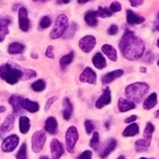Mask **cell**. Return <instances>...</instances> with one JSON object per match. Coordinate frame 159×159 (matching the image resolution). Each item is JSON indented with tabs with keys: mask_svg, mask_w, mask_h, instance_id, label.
Here are the masks:
<instances>
[{
	"mask_svg": "<svg viewBox=\"0 0 159 159\" xmlns=\"http://www.w3.org/2000/svg\"><path fill=\"white\" fill-rule=\"evenodd\" d=\"M123 55L128 60L134 61L141 59L145 50V45L141 37L132 31H126L119 44Z\"/></svg>",
	"mask_w": 159,
	"mask_h": 159,
	"instance_id": "obj_1",
	"label": "cell"
},
{
	"mask_svg": "<svg viewBox=\"0 0 159 159\" xmlns=\"http://www.w3.org/2000/svg\"><path fill=\"white\" fill-rule=\"evenodd\" d=\"M23 70L16 64L7 62L0 66V77L8 84H15L22 79Z\"/></svg>",
	"mask_w": 159,
	"mask_h": 159,
	"instance_id": "obj_2",
	"label": "cell"
},
{
	"mask_svg": "<svg viewBox=\"0 0 159 159\" xmlns=\"http://www.w3.org/2000/svg\"><path fill=\"white\" fill-rule=\"evenodd\" d=\"M149 90V85L144 82H137L126 87L127 98L134 103H140Z\"/></svg>",
	"mask_w": 159,
	"mask_h": 159,
	"instance_id": "obj_3",
	"label": "cell"
},
{
	"mask_svg": "<svg viewBox=\"0 0 159 159\" xmlns=\"http://www.w3.org/2000/svg\"><path fill=\"white\" fill-rule=\"evenodd\" d=\"M68 27V19L65 14H60L55 20V23L50 34L51 39H57L65 34Z\"/></svg>",
	"mask_w": 159,
	"mask_h": 159,
	"instance_id": "obj_4",
	"label": "cell"
},
{
	"mask_svg": "<svg viewBox=\"0 0 159 159\" xmlns=\"http://www.w3.org/2000/svg\"><path fill=\"white\" fill-rule=\"evenodd\" d=\"M79 140V132L75 126H70L65 133V143H66L67 151L69 153H73L75 147Z\"/></svg>",
	"mask_w": 159,
	"mask_h": 159,
	"instance_id": "obj_5",
	"label": "cell"
},
{
	"mask_svg": "<svg viewBox=\"0 0 159 159\" xmlns=\"http://www.w3.org/2000/svg\"><path fill=\"white\" fill-rule=\"evenodd\" d=\"M47 140V136L44 131H36L32 136L31 143H32V150L34 152L39 153L44 145Z\"/></svg>",
	"mask_w": 159,
	"mask_h": 159,
	"instance_id": "obj_6",
	"label": "cell"
},
{
	"mask_svg": "<svg viewBox=\"0 0 159 159\" xmlns=\"http://www.w3.org/2000/svg\"><path fill=\"white\" fill-rule=\"evenodd\" d=\"M19 142H20V137L16 134H12L3 140L1 146L2 150L6 153L12 152L18 146Z\"/></svg>",
	"mask_w": 159,
	"mask_h": 159,
	"instance_id": "obj_7",
	"label": "cell"
},
{
	"mask_svg": "<svg viewBox=\"0 0 159 159\" xmlns=\"http://www.w3.org/2000/svg\"><path fill=\"white\" fill-rule=\"evenodd\" d=\"M96 45V39L93 35H87L79 40V46L84 52L89 53L94 48Z\"/></svg>",
	"mask_w": 159,
	"mask_h": 159,
	"instance_id": "obj_8",
	"label": "cell"
},
{
	"mask_svg": "<svg viewBox=\"0 0 159 159\" xmlns=\"http://www.w3.org/2000/svg\"><path fill=\"white\" fill-rule=\"evenodd\" d=\"M117 142L114 138H110L104 143L99 151V157L102 159H106L110 153L113 152L116 148Z\"/></svg>",
	"mask_w": 159,
	"mask_h": 159,
	"instance_id": "obj_9",
	"label": "cell"
},
{
	"mask_svg": "<svg viewBox=\"0 0 159 159\" xmlns=\"http://www.w3.org/2000/svg\"><path fill=\"white\" fill-rule=\"evenodd\" d=\"M19 26L21 31L26 32L30 29V20L28 17L27 9L25 7H20L18 12Z\"/></svg>",
	"mask_w": 159,
	"mask_h": 159,
	"instance_id": "obj_10",
	"label": "cell"
},
{
	"mask_svg": "<svg viewBox=\"0 0 159 159\" xmlns=\"http://www.w3.org/2000/svg\"><path fill=\"white\" fill-rule=\"evenodd\" d=\"M51 151L52 159H59L64 154L63 144L57 139L54 138L51 141Z\"/></svg>",
	"mask_w": 159,
	"mask_h": 159,
	"instance_id": "obj_11",
	"label": "cell"
},
{
	"mask_svg": "<svg viewBox=\"0 0 159 159\" xmlns=\"http://www.w3.org/2000/svg\"><path fill=\"white\" fill-rule=\"evenodd\" d=\"M79 80L82 83L95 84L97 80V76L94 70H92L90 67H86L79 76Z\"/></svg>",
	"mask_w": 159,
	"mask_h": 159,
	"instance_id": "obj_12",
	"label": "cell"
},
{
	"mask_svg": "<svg viewBox=\"0 0 159 159\" xmlns=\"http://www.w3.org/2000/svg\"><path fill=\"white\" fill-rule=\"evenodd\" d=\"M112 101V96H111V91H110V87H107L105 90L102 92V95L99 98V99L96 101V108L101 109L105 106L108 105L111 103Z\"/></svg>",
	"mask_w": 159,
	"mask_h": 159,
	"instance_id": "obj_13",
	"label": "cell"
},
{
	"mask_svg": "<svg viewBox=\"0 0 159 159\" xmlns=\"http://www.w3.org/2000/svg\"><path fill=\"white\" fill-rule=\"evenodd\" d=\"M124 73L123 70H114V71L110 72V73H107V74L103 75L101 78V80H102V83L103 84H108L114 81L115 80L121 77L124 75Z\"/></svg>",
	"mask_w": 159,
	"mask_h": 159,
	"instance_id": "obj_14",
	"label": "cell"
},
{
	"mask_svg": "<svg viewBox=\"0 0 159 159\" xmlns=\"http://www.w3.org/2000/svg\"><path fill=\"white\" fill-rule=\"evenodd\" d=\"M21 107L24 110L28 111L30 113L37 112L40 109V105L36 101H33L28 98H23L21 101Z\"/></svg>",
	"mask_w": 159,
	"mask_h": 159,
	"instance_id": "obj_15",
	"label": "cell"
},
{
	"mask_svg": "<svg viewBox=\"0 0 159 159\" xmlns=\"http://www.w3.org/2000/svg\"><path fill=\"white\" fill-rule=\"evenodd\" d=\"M22 100H23V98L17 95H12L9 99V103L12 106L14 113L16 115H20L23 112V108L21 107Z\"/></svg>",
	"mask_w": 159,
	"mask_h": 159,
	"instance_id": "obj_16",
	"label": "cell"
},
{
	"mask_svg": "<svg viewBox=\"0 0 159 159\" xmlns=\"http://www.w3.org/2000/svg\"><path fill=\"white\" fill-rule=\"evenodd\" d=\"M144 20H145V19L144 17L136 14L134 11L130 10V9H127V22L128 24H140V23H144Z\"/></svg>",
	"mask_w": 159,
	"mask_h": 159,
	"instance_id": "obj_17",
	"label": "cell"
},
{
	"mask_svg": "<svg viewBox=\"0 0 159 159\" xmlns=\"http://www.w3.org/2000/svg\"><path fill=\"white\" fill-rule=\"evenodd\" d=\"M57 121L54 117L51 116L48 117L47 118V120L45 121V125H44V129L45 130L48 132H49L50 134H52L54 135L57 132Z\"/></svg>",
	"mask_w": 159,
	"mask_h": 159,
	"instance_id": "obj_18",
	"label": "cell"
},
{
	"mask_svg": "<svg viewBox=\"0 0 159 159\" xmlns=\"http://www.w3.org/2000/svg\"><path fill=\"white\" fill-rule=\"evenodd\" d=\"M136 108V104L130 100L120 98L118 101V109L120 112H127Z\"/></svg>",
	"mask_w": 159,
	"mask_h": 159,
	"instance_id": "obj_19",
	"label": "cell"
},
{
	"mask_svg": "<svg viewBox=\"0 0 159 159\" xmlns=\"http://www.w3.org/2000/svg\"><path fill=\"white\" fill-rule=\"evenodd\" d=\"M97 17L98 16L96 11L89 10L85 12L84 20H85V22L86 23L87 25L92 26V27H94V26H97L98 24Z\"/></svg>",
	"mask_w": 159,
	"mask_h": 159,
	"instance_id": "obj_20",
	"label": "cell"
},
{
	"mask_svg": "<svg viewBox=\"0 0 159 159\" xmlns=\"http://www.w3.org/2000/svg\"><path fill=\"white\" fill-rule=\"evenodd\" d=\"M73 112V105L68 98H65L63 101V118L68 121L71 118Z\"/></svg>",
	"mask_w": 159,
	"mask_h": 159,
	"instance_id": "obj_21",
	"label": "cell"
},
{
	"mask_svg": "<svg viewBox=\"0 0 159 159\" xmlns=\"http://www.w3.org/2000/svg\"><path fill=\"white\" fill-rule=\"evenodd\" d=\"M102 51L113 62H116L117 60V52H116V48L113 46L105 44L102 45Z\"/></svg>",
	"mask_w": 159,
	"mask_h": 159,
	"instance_id": "obj_22",
	"label": "cell"
},
{
	"mask_svg": "<svg viewBox=\"0 0 159 159\" xmlns=\"http://www.w3.org/2000/svg\"><path fill=\"white\" fill-rule=\"evenodd\" d=\"M93 63L96 68L99 70H103L107 66V60L106 58L102 55V53L97 52L95 54V55L93 57Z\"/></svg>",
	"mask_w": 159,
	"mask_h": 159,
	"instance_id": "obj_23",
	"label": "cell"
},
{
	"mask_svg": "<svg viewBox=\"0 0 159 159\" xmlns=\"http://www.w3.org/2000/svg\"><path fill=\"white\" fill-rule=\"evenodd\" d=\"M157 104H158V95L155 92H154L146 98L143 104V107L145 110H151L152 108H155Z\"/></svg>",
	"mask_w": 159,
	"mask_h": 159,
	"instance_id": "obj_24",
	"label": "cell"
},
{
	"mask_svg": "<svg viewBox=\"0 0 159 159\" xmlns=\"http://www.w3.org/2000/svg\"><path fill=\"white\" fill-rule=\"evenodd\" d=\"M14 123H15V116L13 115H9L0 126V129L2 132H9L13 128Z\"/></svg>",
	"mask_w": 159,
	"mask_h": 159,
	"instance_id": "obj_25",
	"label": "cell"
},
{
	"mask_svg": "<svg viewBox=\"0 0 159 159\" xmlns=\"http://www.w3.org/2000/svg\"><path fill=\"white\" fill-rule=\"evenodd\" d=\"M139 133V126L137 123H131L124 129L122 134L125 137H131L138 135Z\"/></svg>",
	"mask_w": 159,
	"mask_h": 159,
	"instance_id": "obj_26",
	"label": "cell"
},
{
	"mask_svg": "<svg viewBox=\"0 0 159 159\" xmlns=\"http://www.w3.org/2000/svg\"><path fill=\"white\" fill-rule=\"evenodd\" d=\"M25 49V46L19 42H12L8 47V52L11 55L20 54Z\"/></svg>",
	"mask_w": 159,
	"mask_h": 159,
	"instance_id": "obj_27",
	"label": "cell"
},
{
	"mask_svg": "<svg viewBox=\"0 0 159 159\" xmlns=\"http://www.w3.org/2000/svg\"><path fill=\"white\" fill-rule=\"evenodd\" d=\"M20 131L22 134H26L30 129V120L26 116L20 118Z\"/></svg>",
	"mask_w": 159,
	"mask_h": 159,
	"instance_id": "obj_28",
	"label": "cell"
},
{
	"mask_svg": "<svg viewBox=\"0 0 159 159\" xmlns=\"http://www.w3.org/2000/svg\"><path fill=\"white\" fill-rule=\"evenodd\" d=\"M75 54L74 51H70L68 55H65L63 57L60 59V66L62 70H65L68 65L72 62L73 59H74Z\"/></svg>",
	"mask_w": 159,
	"mask_h": 159,
	"instance_id": "obj_29",
	"label": "cell"
},
{
	"mask_svg": "<svg viewBox=\"0 0 159 159\" xmlns=\"http://www.w3.org/2000/svg\"><path fill=\"white\" fill-rule=\"evenodd\" d=\"M154 131H155V126L152 124V123H148L147 125H146V127L144 129V140H145L146 141L151 143L152 142V134H153Z\"/></svg>",
	"mask_w": 159,
	"mask_h": 159,
	"instance_id": "obj_30",
	"label": "cell"
},
{
	"mask_svg": "<svg viewBox=\"0 0 159 159\" xmlns=\"http://www.w3.org/2000/svg\"><path fill=\"white\" fill-rule=\"evenodd\" d=\"M151 145V143L146 141L144 139H139L135 142V150L138 152H142V151H147L148 148Z\"/></svg>",
	"mask_w": 159,
	"mask_h": 159,
	"instance_id": "obj_31",
	"label": "cell"
},
{
	"mask_svg": "<svg viewBox=\"0 0 159 159\" xmlns=\"http://www.w3.org/2000/svg\"><path fill=\"white\" fill-rule=\"evenodd\" d=\"M31 88L36 92H41L46 88V83L43 80L39 79L31 84Z\"/></svg>",
	"mask_w": 159,
	"mask_h": 159,
	"instance_id": "obj_32",
	"label": "cell"
},
{
	"mask_svg": "<svg viewBox=\"0 0 159 159\" xmlns=\"http://www.w3.org/2000/svg\"><path fill=\"white\" fill-rule=\"evenodd\" d=\"M90 147L94 151H97L99 147V135L98 132H94L93 134V137L90 140Z\"/></svg>",
	"mask_w": 159,
	"mask_h": 159,
	"instance_id": "obj_33",
	"label": "cell"
},
{
	"mask_svg": "<svg viewBox=\"0 0 159 159\" xmlns=\"http://www.w3.org/2000/svg\"><path fill=\"white\" fill-rule=\"evenodd\" d=\"M98 17H102V18H106V17H110L112 16L113 12L110 10V9L107 8H103L102 6H99L98 9L96 10Z\"/></svg>",
	"mask_w": 159,
	"mask_h": 159,
	"instance_id": "obj_34",
	"label": "cell"
},
{
	"mask_svg": "<svg viewBox=\"0 0 159 159\" xmlns=\"http://www.w3.org/2000/svg\"><path fill=\"white\" fill-rule=\"evenodd\" d=\"M37 76V73L34 70H30V69H23V76L22 80H27L32 79Z\"/></svg>",
	"mask_w": 159,
	"mask_h": 159,
	"instance_id": "obj_35",
	"label": "cell"
},
{
	"mask_svg": "<svg viewBox=\"0 0 159 159\" xmlns=\"http://www.w3.org/2000/svg\"><path fill=\"white\" fill-rule=\"evenodd\" d=\"M17 159H27V147L26 143H23L20 147V150L16 154Z\"/></svg>",
	"mask_w": 159,
	"mask_h": 159,
	"instance_id": "obj_36",
	"label": "cell"
},
{
	"mask_svg": "<svg viewBox=\"0 0 159 159\" xmlns=\"http://www.w3.org/2000/svg\"><path fill=\"white\" fill-rule=\"evenodd\" d=\"M78 29V26L75 23H71V26H68V29H67L66 32L65 33V38H71L72 37V36L74 35L75 33L76 32Z\"/></svg>",
	"mask_w": 159,
	"mask_h": 159,
	"instance_id": "obj_37",
	"label": "cell"
},
{
	"mask_svg": "<svg viewBox=\"0 0 159 159\" xmlns=\"http://www.w3.org/2000/svg\"><path fill=\"white\" fill-rule=\"evenodd\" d=\"M51 23H52V21H51V17H48V16H44L40 19L39 25H40V27L41 29H46L51 26Z\"/></svg>",
	"mask_w": 159,
	"mask_h": 159,
	"instance_id": "obj_38",
	"label": "cell"
},
{
	"mask_svg": "<svg viewBox=\"0 0 159 159\" xmlns=\"http://www.w3.org/2000/svg\"><path fill=\"white\" fill-rule=\"evenodd\" d=\"M84 125H85V132H87V134H91L95 129V126L93 122L92 121V120L87 119L85 121Z\"/></svg>",
	"mask_w": 159,
	"mask_h": 159,
	"instance_id": "obj_39",
	"label": "cell"
},
{
	"mask_svg": "<svg viewBox=\"0 0 159 159\" xmlns=\"http://www.w3.org/2000/svg\"><path fill=\"white\" fill-rule=\"evenodd\" d=\"M122 7H121V4L117 1H114L110 4V10L112 12H120L121 10Z\"/></svg>",
	"mask_w": 159,
	"mask_h": 159,
	"instance_id": "obj_40",
	"label": "cell"
},
{
	"mask_svg": "<svg viewBox=\"0 0 159 159\" xmlns=\"http://www.w3.org/2000/svg\"><path fill=\"white\" fill-rule=\"evenodd\" d=\"M93 152L91 151H83L81 154H79V156L77 157L76 159H93Z\"/></svg>",
	"mask_w": 159,
	"mask_h": 159,
	"instance_id": "obj_41",
	"label": "cell"
},
{
	"mask_svg": "<svg viewBox=\"0 0 159 159\" xmlns=\"http://www.w3.org/2000/svg\"><path fill=\"white\" fill-rule=\"evenodd\" d=\"M118 31H119V27H118L117 25L112 24L111 26L109 27L107 32H108V34H110V35H116L118 33Z\"/></svg>",
	"mask_w": 159,
	"mask_h": 159,
	"instance_id": "obj_42",
	"label": "cell"
},
{
	"mask_svg": "<svg viewBox=\"0 0 159 159\" xmlns=\"http://www.w3.org/2000/svg\"><path fill=\"white\" fill-rule=\"evenodd\" d=\"M57 98L56 96H53V97H51V98H50L47 101L46 104H45V107H44V110L46 111V112L47 111L49 110L50 108H51V106L52 105L53 103H54L55 101H57Z\"/></svg>",
	"mask_w": 159,
	"mask_h": 159,
	"instance_id": "obj_43",
	"label": "cell"
},
{
	"mask_svg": "<svg viewBox=\"0 0 159 159\" xmlns=\"http://www.w3.org/2000/svg\"><path fill=\"white\" fill-rule=\"evenodd\" d=\"M45 55L48 58H50V59H54V47L52 45H49V46L47 48L46 52H45Z\"/></svg>",
	"mask_w": 159,
	"mask_h": 159,
	"instance_id": "obj_44",
	"label": "cell"
},
{
	"mask_svg": "<svg viewBox=\"0 0 159 159\" xmlns=\"http://www.w3.org/2000/svg\"><path fill=\"white\" fill-rule=\"evenodd\" d=\"M153 59H154L153 54H152L151 51H148V52L146 53L145 55H144V58L143 59V60H144V62H149V63H151V62H152Z\"/></svg>",
	"mask_w": 159,
	"mask_h": 159,
	"instance_id": "obj_45",
	"label": "cell"
},
{
	"mask_svg": "<svg viewBox=\"0 0 159 159\" xmlns=\"http://www.w3.org/2000/svg\"><path fill=\"white\" fill-rule=\"evenodd\" d=\"M144 0H129L130 2V5L133 7H138V6H141L144 3Z\"/></svg>",
	"mask_w": 159,
	"mask_h": 159,
	"instance_id": "obj_46",
	"label": "cell"
},
{
	"mask_svg": "<svg viewBox=\"0 0 159 159\" xmlns=\"http://www.w3.org/2000/svg\"><path fill=\"white\" fill-rule=\"evenodd\" d=\"M137 118H138V116L135 115H130V117H128V118H127L125 119V123H133L134 122L136 121Z\"/></svg>",
	"mask_w": 159,
	"mask_h": 159,
	"instance_id": "obj_47",
	"label": "cell"
},
{
	"mask_svg": "<svg viewBox=\"0 0 159 159\" xmlns=\"http://www.w3.org/2000/svg\"><path fill=\"white\" fill-rule=\"evenodd\" d=\"M154 29L155 31H159V12L157 14L156 19L155 20V23H154Z\"/></svg>",
	"mask_w": 159,
	"mask_h": 159,
	"instance_id": "obj_48",
	"label": "cell"
},
{
	"mask_svg": "<svg viewBox=\"0 0 159 159\" xmlns=\"http://www.w3.org/2000/svg\"><path fill=\"white\" fill-rule=\"evenodd\" d=\"M71 0H57V3L58 4H68L70 2Z\"/></svg>",
	"mask_w": 159,
	"mask_h": 159,
	"instance_id": "obj_49",
	"label": "cell"
},
{
	"mask_svg": "<svg viewBox=\"0 0 159 159\" xmlns=\"http://www.w3.org/2000/svg\"><path fill=\"white\" fill-rule=\"evenodd\" d=\"M31 57L33 58V59H38V55H37V53H36V52H32L31 53Z\"/></svg>",
	"mask_w": 159,
	"mask_h": 159,
	"instance_id": "obj_50",
	"label": "cell"
},
{
	"mask_svg": "<svg viewBox=\"0 0 159 159\" xmlns=\"http://www.w3.org/2000/svg\"><path fill=\"white\" fill-rule=\"evenodd\" d=\"M110 123H110V119L107 120V121L106 122V123H105V126H106V127H107V129H110Z\"/></svg>",
	"mask_w": 159,
	"mask_h": 159,
	"instance_id": "obj_51",
	"label": "cell"
},
{
	"mask_svg": "<svg viewBox=\"0 0 159 159\" xmlns=\"http://www.w3.org/2000/svg\"><path fill=\"white\" fill-rule=\"evenodd\" d=\"M89 1H91V0H78V2L80 3V4H84V3H86Z\"/></svg>",
	"mask_w": 159,
	"mask_h": 159,
	"instance_id": "obj_52",
	"label": "cell"
},
{
	"mask_svg": "<svg viewBox=\"0 0 159 159\" xmlns=\"http://www.w3.org/2000/svg\"><path fill=\"white\" fill-rule=\"evenodd\" d=\"M5 34H0V42L3 41L5 39Z\"/></svg>",
	"mask_w": 159,
	"mask_h": 159,
	"instance_id": "obj_53",
	"label": "cell"
},
{
	"mask_svg": "<svg viewBox=\"0 0 159 159\" xmlns=\"http://www.w3.org/2000/svg\"><path fill=\"white\" fill-rule=\"evenodd\" d=\"M6 111V108L4 106H1L0 107V112H4Z\"/></svg>",
	"mask_w": 159,
	"mask_h": 159,
	"instance_id": "obj_54",
	"label": "cell"
},
{
	"mask_svg": "<svg viewBox=\"0 0 159 159\" xmlns=\"http://www.w3.org/2000/svg\"><path fill=\"white\" fill-rule=\"evenodd\" d=\"M140 70H141V72H142V73H146V68L145 67H141V69H140Z\"/></svg>",
	"mask_w": 159,
	"mask_h": 159,
	"instance_id": "obj_55",
	"label": "cell"
},
{
	"mask_svg": "<svg viewBox=\"0 0 159 159\" xmlns=\"http://www.w3.org/2000/svg\"><path fill=\"white\" fill-rule=\"evenodd\" d=\"M155 118H159V110H158L155 113Z\"/></svg>",
	"mask_w": 159,
	"mask_h": 159,
	"instance_id": "obj_56",
	"label": "cell"
},
{
	"mask_svg": "<svg viewBox=\"0 0 159 159\" xmlns=\"http://www.w3.org/2000/svg\"><path fill=\"white\" fill-rule=\"evenodd\" d=\"M39 159H49V157H47V156H42V157H40Z\"/></svg>",
	"mask_w": 159,
	"mask_h": 159,
	"instance_id": "obj_57",
	"label": "cell"
},
{
	"mask_svg": "<svg viewBox=\"0 0 159 159\" xmlns=\"http://www.w3.org/2000/svg\"><path fill=\"white\" fill-rule=\"evenodd\" d=\"M33 1H34V2H47V1H48V0H33Z\"/></svg>",
	"mask_w": 159,
	"mask_h": 159,
	"instance_id": "obj_58",
	"label": "cell"
},
{
	"mask_svg": "<svg viewBox=\"0 0 159 159\" xmlns=\"http://www.w3.org/2000/svg\"><path fill=\"white\" fill-rule=\"evenodd\" d=\"M117 159H125V157L124 155H120Z\"/></svg>",
	"mask_w": 159,
	"mask_h": 159,
	"instance_id": "obj_59",
	"label": "cell"
},
{
	"mask_svg": "<svg viewBox=\"0 0 159 159\" xmlns=\"http://www.w3.org/2000/svg\"><path fill=\"white\" fill-rule=\"evenodd\" d=\"M139 159H154V158H148V157H141V158H139Z\"/></svg>",
	"mask_w": 159,
	"mask_h": 159,
	"instance_id": "obj_60",
	"label": "cell"
},
{
	"mask_svg": "<svg viewBox=\"0 0 159 159\" xmlns=\"http://www.w3.org/2000/svg\"><path fill=\"white\" fill-rule=\"evenodd\" d=\"M157 46L159 48V38L158 39V41H157Z\"/></svg>",
	"mask_w": 159,
	"mask_h": 159,
	"instance_id": "obj_61",
	"label": "cell"
},
{
	"mask_svg": "<svg viewBox=\"0 0 159 159\" xmlns=\"http://www.w3.org/2000/svg\"><path fill=\"white\" fill-rule=\"evenodd\" d=\"M158 65L159 66V59H158Z\"/></svg>",
	"mask_w": 159,
	"mask_h": 159,
	"instance_id": "obj_62",
	"label": "cell"
}]
</instances>
